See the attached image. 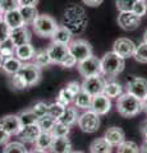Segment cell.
I'll list each match as a JSON object with an SVG mask.
<instances>
[{
    "label": "cell",
    "instance_id": "cell-5",
    "mask_svg": "<svg viewBox=\"0 0 147 153\" xmlns=\"http://www.w3.org/2000/svg\"><path fill=\"white\" fill-rule=\"evenodd\" d=\"M77 123L82 131L92 134L95 131H97V129L100 128V115L90 108L81 115Z\"/></svg>",
    "mask_w": 147,
    "mask_h": 153
},
{
    "label": "cell",
    "instance_id": "cell-55",
    "mask_svg": "<svg viewBox=\"0 0 147 153\" xmlns=\"http://www.w3.org/2000/svg\"><path fill=\"white\" fill-rule=\"evenodd\" d=\"M4 60H5V56H3L1 54H0V68H1L3 64H4Z\"/></svg>",
    "mask_w": 147,
    "mask_h": 153
},
{
    "label": "cell",
    "instance_id": "cell-8",
    "mask_svg": "<svg viewBox=\"0 0 147 153\" xmlns=\"http://www.w3.org/2000/svg\"><path fill=\"white\" fill-rule=\"evenodd\" d=\"M105 84H106V80L102 78L101 74H97V75H92V76L84 78L83 83H82V89L86 91L87 93H90L93 97V96L104 93Z\"/></svg>",
    "mask_w": 147,
    "mask_h": 153
},
{
    "label": "cell",
    "instance_id": "cell-26",
    "mask_svg": "<svg viewBox=\"0 0 147 153\" xmlns=\"http://www.w3.org/2000/svg\"><path fill=\"white\" fill-rule=\"evenodd\" d=\"M54 135L51 131H41V134L39 135V138L36 139L35 142V148H40V149H50L51 148V144L54 142Z\"/></svg>",
    "mask_w": 147,
    "mask_h": 153
},
{
    "label": "cell",
    "instance_id": "cell-19",
    "mask_svg": "<svg viewBox=\"0 0 147 153\" xmlns=\"http://www.w3.org/2000/svg\"><path fill=\"white\" fill-rule=\"evenodd\" d=\"M50 151L53 153H70L72 152V142L69 140L68 137H55Z\"/></svg>",
    "mask_w": 147,
    "mask_h": 153
},
{
    "label": "cell",
    "instance_id": "cell-32",
    "mask_svg": "<svg viewBox=\"0 0 147 153\" xmlns=\"http://www.w3.org/2000/svg\"><path fill=\"white\" fill-rule=\"evenodd\" d=\"M18 117H19V121L22 124V126L32 125V124H36L37 120H39L31 108L30 110H25V111H21L19 114H18Z\"/></svg>",
    "mask_w": 147,
    "mask_h": 153
},
{
    "label": "cell",
    "instance_id": "cell-35",
    "mask_svg": "<svg viewBox=\"0 0 147 153\" xmlns=\"http://www.w3.org/2000/svg\"><path fill=\"white\" fill-rule=\"evenodd\" d=\"M133 57L141 64H147V44L145 41L141 42V44L136 47Z\"/></svg>",
    "mask_w": 147,
    "mask_h": 153
},
{
    "label": "cell",
    "instance_id": "cell-23",
    "mask_svg": "<svg viewBox=\"0 0 147 153\" xmlns=\"http://www.w3.org/2000/svg\"><path fill=\"white\" fill-rule=\"evenodd\" d=\"M35 54H36V50H35V47L31 45V42L16 47V56L21 61H30V60H32L34 59V56H35Z\"/></svg>",
    "mask_w": 147,
    "mask_h": 153
},
{
    "label": "cell",
    "instance_id": "cell-44",
    "mask_svg": "<svg viewBox=\"0 0 147 153\" xmlns=\"http://www.w3.org/2000/svg\"><path fill=\"white\" fill-rule=\"evenodd\" d=\"M132 12H133L134 14H137L140 18H142L143 16L147 14V3L145 1V0H137V3H136V5H134Z\"/></svg>",
    "mask_w": 147,
    "mask_h": 153
},
{
    "label": "cell",
    "instance_id": "cell-31",
    "mask_svg": "<svg viewBox=\"0 0 147 153\" xmlns=\"http://www.w3.org/2000/svg\"><path fill=\"white\" fill-rule=\"evenodd\" d=\"M16 45L14 42L10 40V37L5 38L4 41L0 42V54L5 57H9V56H14L16 55Z\"/></svg>",
    "mask_w": 147,
    "mask_h": 153
},
{
    "label": "cell",
    "instance_id": "cell-17",
    "mask_svg": "<svg viewBox=\"0 0 147 153\" xmlns=\"http://www.w3.org/2000/svg\"><path fill=\"white\" fill-rule=\"evenodd\" d=\"M41 134V129L39 126V124H32V125H27V126H23L19 131V138L22 142H26V143H35L36 139L39 138V135Z\"/></svg>",
    "mask_w": 147,
    "mask_h": 153
},
{
    "label": "cell",
    "instance_id": "cell-56",
    "mask_svg": "<svg viewBox=\"0 0 147 153\" xmlns=\"http://www.w3.org/2000/svg\"><path fill=\"white\" fill-rule=\"evenodd\" d=\"M143 41L147 44V30H146V31H145V33H143Z\"/></svg>",
    "mask_w": 147,
    "mask_h": 153
},
{
    "label": "cell",
    "instance_id": "cell-36",
    "mask_svg": "<svg viewBox=\"0 0 147 153\" xmlns=\"http://www.w3.org/2000/svg\"><path fill=\"white\" fill-rule=\"evenodd\" d=\"M116 153H141L138 146L134 142H129V140H124L118 146Z\"/></svg>",
    "mask_w": 147,
    "mask_h": 153
},
{
    "label": "cell",
    "instance_id": "cell-18",
    "mask_svg": "<svg viewBox=\"0 0 147 153\" xmlns=\"http://www.w3.org/2000/svg\"><path fill=\"white\" fill-rule=\"evenodd\" d=\"M4 22L7 23V26L10 28V30H14V28H18V27H22V26H26L25 25V21L22 18V14L19 8L18 9H14V10L10 12H5L3 16Z\"/></svg>",
    "mask_w": 147,
    "mask_h": 153
},
{
    "label": "cell",
    "instance_id": "cell-2",
    "mask_svg": "<svg viewBox=\"0 0 147 153\" xmlns=\"http://www.w3.org/2000/svg\"><path fill=\"white\" fill-rule=\"evenodd\" d=\"M116 110L122 116L124 117H132L138 115L143 110V103L142 100L134 97L131 93H123L116 102Z\"/></svg>",
    "mask_w": 147,
    "mask_h": 153
},
{
    "label": "cell",
    "instance_id": "cell-40",
    "mask_svg": "<svg viewBox=\"0 0 147 153\" xmlns=\"http://www.w3.org/2000/svg\"><path fill=\"white\" fill-rule=\"evenodd\" d=\"M31 110L34 111V114L37 116V119H40V117H44L46 116V115H49V105L45 103V102H36L34 106L31 107Z\"/></svg>",
    "mask_w": 147,
    "mask_h": 153
},
{
    "label": "cell",
    "instance_id": "cell-54",
    "mask_svg": "<svg viewBox=\"0 0 147 153\" xmlns=\"http://www.w3.org/2000/svg\"><path fill=\"white\" fill-rule=\"evenodd\" d=\"M142 103H143V110L147 112V97L145 100H142Z\"/></svg>",
    "mask_w": 147,
    "mask_h": 153
},
{
    "label": "cell",
    "instance_id": "cell-59",
    "mask_svg": "<svg viewBox=\"0 0 147 153\" xmlns=\"http://www.w3.org/2000/svg\"><path fill=\"white\" fill-rule=\"evenodd\" d=\"M145 1H147V0H145Z\"/></svg>",
    "mask_w": 147,
    "mask_h": 153
},
{
    "label": "cell",
    "instance_id": "cell-21",
    "mask_svg": "<svg viewBox=\"0 0 147 153\" xmlns=\"http://www.w3.org/2000/svg\"><path fill=\"white\" fill-rule=\"evenodd\" d=\"M72 32H70L67 27H64L63 25L58 26V28L55 30V32L53 33V42H56V44H63V45H69L70 41H72Z\"/></svg>",
    "mask_w": 147,
    "mask_h": 153
},
{
    "label": "cell",
    "instance_id": "cell-53",
    "mask_svg": "<svg viewBox=\"0 0 147 153\" xmlns=\"http://www.w3.org/2000/svg\"><path fill=\"white\" fill-rule=\"evenodd\" d=\"M142 135H143L145 139H147V121L142 125Z\"/></svg>",
    "mask_w": 147,
    "mask_h": 153
},
{
    "label": "cell",
    "instance_id": "cell-11",
    "mask_svg": "<svg viewBox=\"0 0 147 153\" xmlns=\"http://www.w3.org/2000/svg\"><path fill=\"white\" fill-rule=\"evenodd\" d=\"M127 92L140 100H145L147 97V79L141 76L131 78L127 84Z\"/></svg>",
    "mask_w": 147,
    "mask_h": 153
},
{
    "label": "cell",
    "instance_id": "cell-39",
    "mask_svg": "<svg viewBox=\"0 0 147 153\" xmlns=\"http://www.w3.org/2000/svg\"><path fill=\"white\" fill-rule=\"evenodd\" d=\"M73 100H74V94L70 92V91L67 87H65V88H63L59 92L58 100H56V101L60 102V103H63L64 106H68V105H70V103L73 102Z\"/></svg>",
    "mask_w": 147,
    "mask_h": 153
},
{
    "label": "cell",
    "instance_id": "cell-34",
    "mask_svg": "<svg viewBox=\"0 0 147 153\" xmlns=\"http://www.w3.org/2000/svg\"><path fill=\"white\" fill-rule=\"evenodd\" d=\"M28 151L26 149V147L21 142H8L4 146L3 153H27Z\"/></svg>",
    "mask_w": 147,
    "mask_h": 153
},
{
    "label": "cell",
    "instance_id": "cell-1",
    "mask_svg": "<svg viewBox=\"0 0 147 153\" xmlns=\"http://www.w3.org/2000/svg\"><path fill=\"white\" fill-rule=\"evenodd\" d=\"M87 25H88V18L82 7L72 4L70 7L65 9L63 16V26L67 27L72 32L73 36L83 33L84 30L87 28Z\"/></svg>",
    "mask_w": 147,
    "mask_h": 153
},
{
    "label": "cell",
    "instance_id": "cell-41",
    "mask_svg": "<svg viewBox=\"0 0 147 153\" xmlns=\"http://www.w3.org/2000/svg\"><path fill=\"white\" fill-rule=\"evenodd\" d=\"M69 131H70V126L67 125V124H64V123H61V121L58 120L51 133H53V135H54V137H68Z\"/></svg>",
    "mask_w": 147,
    "mask_h": 153
},
{
    "label": "cell",
    "instance_id": "cell-38",
    "mask_svg": "<svg viewBox=\"0 0 147 153\" xmlns=\"http://www.w3.org/2000/svg\"><path fill=\"white\" fill-rule=\"evenodd\" d=\"M10 85H12V88L14 91H23V89H26L28 87L26 80L22 78L19 73L10 75Z\"/></svg>",
    "mask_w": 147,
    "mask_h": 153
},
{
    "label": "cell",
    "instance_id": "cell-47",
    "mask_svg": "<svg viewBox=\"0 0 147 153\" xmlns=\"http://www.w3.org/2000/svg\"><path fill=\"white\" fill-rule=\"evenodd\" d=\"M67 88L75 96L78 92H81V91H82V84L78 83L77 80H73V82H69V83L67 84Z\"/></svg>",
    "mask_w": 147,
    "mask_h": 153
},
{
    "label": "cell",
    "instance_id": "cell-58",
    "mask_svg": "<svg viewBox=\"0 0 147 153\" xmlns=\"http://www.w3.org/2000/svg\"><path fill=\"white\" fill-rule=\"evenodd\" d=\"M70 153H84V152H81V151H74V152H70Z\"/></svg>",
    "mask_w": 147,
    "mask_h": 153
},
{
    "label": "cell",
    "instance_id": "cell-43",
    "mask_svg": "<svg viewBox=\"0 0 147 153\" xmlns=\"http://www.w3.org/2000/svg\"><path fill=\"white\" fill-rule=\"evenodd\" d=\"M18 8H19V1L18 0H0V9L3 10V13L10 12Z\"/></svg>",
    "mask_w": 147,
    "mask_h": 153
},
{
    "label": "cell",
    "instance_id": "cell-7",
    "mask_svg": "<svg viewBox=\"0 0 147 153\" xmlns=\"http://www.w3.org/2000/svg\"><path fill=\"white\" fill-rule=\"evenodd\" d=\"M78 71L83 78L101 74V59L96 56H90L78 63Z\"/></svg>",
    "mask_w": 147,
    "mask_h": 153
},
{
    "label": "cell",
    "instance_id": "cell-16",
    "mask_svg": "<svg viewBox=\"0 0 147 153\" xmlns=\"http://www.w3.org/2000/svg\"><path fill=\"white\" fill-rule=\"evenodd\" d=\"M0 124L10 135H18L21 129L23 128L18 115H7V116L0 119Z\"/></svg>",
    "mask_w": 147,
    "mask_h": 153
},
{
    "label": "cell",
    "instance_id": "cell-33",
    "mask_svg": "<svg viewBox=\"0 0 147 153\" xmlns=\"http://www.w3.org/2000/svg\"><path fill=\"white\" fill-rule=\"evenodd\" d=\"M56 121L58 120H55V119L51 117L50 115H46L44 117H40L39 120H37V124H39L41 131H53Z\"/></svg>",
    "mask_w": 147,
    "mask_h": 153
},
{
    "label": "cell",
    "instance_id": "cell-49",
    "mask_svg": "<svg viewBox=\"0 0 147 153\" xmlns=\"http://www.w3.org/2000/svg\"><path fill=\"white\" fill-rule=\"evenodd\" d=\"M19 7H36L39 4V0H18Z\"/></svg>",
    "mask_w": 147,
    "mask_h": 153
},
{
    "label": "cell",
    "instance_id": "cell-48",
    "mask_svg": "<svg viewBox=\"0 0 147 153\" xmlns=\"http://www.w3.org/2000/svg\"><path fill=\"white\" fill-rule=\"evenodd\" d=\"M9 138H10V134H9L5 129L3 128L1 124H0V146H5L9 142Z\"/></svg>",
    "mask_w": 147,
    "mask_h": 153
},
{
    "label": "cell",
    "instance_id": "cell-12",
    "mask_svg": "<svg viewBox=\"0 0 147 153\" xmlns=\"http://www.w3.org/2000/svg\"><path fill=\"white\" fill-rule=\"evenodd\" d=\"M118 25L124 31H134L141 25V18L133 12H120L118 16Z\"/></svg>",
    "mask_w": 147,
    "mask_h": 153
},
{
    "label": "cell",
    "instance_id": "cell-50",
    "mask_svg": "<svg viewBox=\"0 0 147 153\" xmlns=\"http://www.w3.org/2000/svg\"><path fill=\"white\" fill-rule=\"evenodd\" d=\"M104 0H82V3L87 7H98L101 5Z\"/></svg>",
    "mask_w": 147,
    "mask_h": 153
},
{
    "label": "cell",
    "instance_id": "cell-10",
    "mask_svg": "<svg viewBox=\"0 0 147 153\" xmlns=\"http://www.w3.org/2000/svg\"><path fill=\"white\" fill-rule=\"evenodd\" d=\"M136 47H137V45L132 40L125 38V37H120L114 42L113 51L119 56H122L123 59H127V57H132L134 55Z\"/></svg>",
    "mask_w": 147,
    "mask_h": 153
},
{
    "label": "cell",
    "instance_id": "cell-9",
    "mask_svg": "<svg viewBox=\"0 0 147 153\" xmlns=\"http://www.w3.org/2000/svg\"><path fill=\"white\" fill-rule=\"evenodd\" d=\"M21 74V76L26 80V83L28 87L35 85L40 82L41 79V68H39L34 63H26L22 65L21 70L18 71Z\"/></svg>",
    "mask_w": 147,
    "mask_h": 153
},
{
    "label": "cell",
    "instance_id": "cell-37",
    "mask_svg": "<svg viewBox=\"0 0 147 153\" xmlns=\"http://www.w3.org/2000/svg\"><path fill=\"white\" fill-rule=\"evenodd\" d=\"M65 108H67V106H64L63 103H60V102L56 101L54 103L49 105V115L51 117H54L55 120H59V119L63 116Z\"/></svg>",
    "mask_w": 147,
    "mask_h": 153
},
{
    "label": "cell",
    "instance_id": "cell-52",
    "mask_svg": "<svg viewBox=\"0 0 147 153\" xmlns=\"http://www.w3.org/2000/svg\"><path fill=\"white\" fill-rule=\"evenodd\" d=\"M27 153H49V152L45 151V149H40V148H34V149L28 151Z\"/></svg>",
    "mask_w": 147,
    "mask_h": 153
},
{
    "label": "cell",
    "instance_id": "cell-24",
    "mask_svg": "<svg viewBox=\"0 0 147 153\" xmlns=\"http://www.w3.org/2000/svg\"><path fill=\"white\" fill-rule=\"evenodd\" d=\"M73 103L75 107H79L83 110H90L91 108V103H92V96L82 89L81 92H78L74 96Z\"/></svg>",
    "mask_w": 147,
    "mask_h": 153
},
{
    "label": "cell",
    "instance_id": "cell-4",
    "mask_svg": "<svg viewBox=\"0 0 147 153\" xmlns=\"http://www.w3.org/2000/svg\"><path fill=\"white\" fill-rule=\"evenodd\" d=\"M32 28L37 36L40 37H51L55 30L58 28V23L51 16L40 14L36 21L32 23Z\"/></svg>",
    "mask_w": 147,
    "mask_h": 153
},
{
    "label": "cell",
    "instance_id": "cell-13",
    "mask_svg": "<svg viewBox=\"0 0 147 153\" xmlns=\"http://www.w3.org/2000/svg\"><path fill=\"white\" fill-rule=\"evenodd\" d=\"M47 52H49L51 63L60 65V63L64 60V57L69 54V47H68V45L53 42V44L47 47Z\"/></svg>",
    "mask_w": 147,
    "mask_h": 153
},
{
    "label": "cell",
    "instance_id": "cell-22",
    "mask_svg": "<svg viewBox=\"0 0 147 153\" xmlns=\"http://www.w3.org/2000/svg\"><path fill=\"white\" fill-rule=\"evenodd\" d=\"M22 65H23V61H21L16 55H14V56L5 57V60H4V64H3V66H1V69L5 71L7 74L13 75V74H17L18 71L21 70Z\"/></svg>",
    "mask_w": 147,
    "mask_h": 153
},
{
    "label": "cell",
    "instance_id": "cell-30",
    "mask_svg": "<svg viewBox=\"0 0 147 153\" xmlns=\"http://www.w3.org/2000/svg\"><path fill=\"white\" fill-rule=\"evenodd\" d=\"M34 64H36L39 68H45V66L53 64L51 63V59L49 56V52L47 50H40V51H36V54L34 56Z\"/></svg>",
    "mask_w": 147,
    "mask_h": 153
},
{
    "label": "cell",
    "instance_id": "cell-57",
    "mask_svg": "<svg viewBox=\"0 0 147 153\" xmlns=\"http://www.w3.org/2000/svg\"><path fill=\"white\" fill-rule=\"evenodd\" d=\"M3 16H4V13H3V10H1V9H0V19L3 18Z\"/></svg>",
    "mask_w": 147,
    "mask_h": 153
},
{
    "label": "cell",
    "instance_id": "cell-3",
    "mask_svg": "<svg viewBox=\"0 0 147 153\" xmlns=\"http://www.w3.org/2000/svg\"><path fill=\"white\" fill-rule=\"evenodd\" d=\"M125 61L114 51L106 52L101 59V74L105 76H115L124 70Z\"/></svg>",
    "mask_w": 147,
    "mask_h": 153
},
{
    "label": "cell",
    "instance_id": "cell-20",
    "mask_svg": "<svg viewBox=\"0 0 147 153\" xmlns=\"http://www.w3.org/2000/svg\"><path fill=\"white\" fill-rule=\"evenodd\" d=\"M104 138L110 143L113 146H119L120 143H123L125 140V134L124 130L120 128H116V126H113V128H109L107 130L105 131V135Z\"/></svg>",
    "mask_w": 147,
    "mask_h": 153
},
{
    "label": "cell",
    "instance_id": "cell-45",
    "mask_svg": "<svg viewBox=\"0 0 147 153\" xmlns=\"http://www.w3.org/2000/svg\"><path fill=\"white\" fill-rule=\"evenodd\" d=\"M77 63H78L77 59H75V57L69 52V54L64 57V60L60 63V65L63 66V68H68L69 69V68H73V66L77 65Z\"/></svg>",
    "mask_w": 147,
    "mask_h": 153
},
{
    "label": "cell",
    "instance_id": "cell-14",
    "mask_svg": "<svg viewBox=\"0 0 147 153\" xmlns=\"http://www.w3.org/2000/svg\"><path fill=\"white\" fill-rule=\"evenodd\" d=\"M111 108V101L106 94H97L92 97V103H91V110L98 115H106Z\"/></svg>",
    "mask_w": 147,
    "mask_h": 153
},
{
    "label": "cell",
    "instance_id": "cell-6",
    "mask_svg": "<svg viewBox=\"0 0 147 153\" xmlns=\"http://www.w3.org/2000/svg\"><path fill=\"white\" fill-rule=\"evenodd\" d=\"M69 52L72 54L77 61H83L84 59L92 56V46L88 41L83 40V38H77V40H72L70 44L68 45Z\"/></svg>",
    "mask_w": 147,
    "mask_h": 153
},
{
    "label": "cell",
    "instance_id": "cell-42",
    "mask_svg": "<svg viewBox=\"0 0 147 153\" xmlns=\"http://www.w3.org/2000/svg\"><path fill=\"white\" fill-rule=\"evenodd\" d=\"M137 0H116V8L119 12H132Z\"/></svg>",
    "mask_w": 147,
    "mask_h": 153
},
{
    "label": "cell",
    "instance_id": "cell-28",
    "mask_svg": "<svg viewBox=\"0 0 147 153\" xmlns=\"http://www.w3.org/2000/svg\"><path fill=\"white\" fill-rule=\"evenodd\" d=\"M104 94H106L109 98H119L123 94V88L119 83L116 82H106L105 89H104Z\"/></svg>",
    "mask_w": 147,
    "mask_h": 153
},
{
    "label": "cell",
    "instance_id": "cell-51",
    "mask_svg": "<svg viewBox=\"0 0 147 153\" xmlns=\"http://www.w3.org/2000/svg\"><path fill=\"white\" fill-rule=\"evenodd\" d=\"M140 151H141V153H147V139H145L143 143L141 144Z\"/></svg>",
    "mask_w": 147,
    "mask_h": 153
},
{
    "label": "cell",
    "instance_id": "cell-29",
    "mask_svg": "<svg viewBox=\"0 0 147 153\" xmlns=\"http://www.w3.org/2000/svg\"><path fill=\"white\" fill-rule=\"evenodd\" d=\"M78 117H79V115L77 112V108L75 107H67L64 114H63V116L59 119V121L67 124V125H69V126H72L73 124H75L78 121Z\"/></svg>",
    "mask_w": 147,
    "mask_h": 153
},
{
    "label": "cell",
    "instance_id": "cell-15",
    "mask_svg": "<svg viewBox=\"0 0 147 153\" xmlns=\"http://www.w3.org/2000/svg\"><path fill=\"white\" fill-rule=\"evenodd\" d=\"M9 37L10 40L14 42L16 46H21L31 42V32L27 28V26H22L18 28H14V30H10V33H9Z\"/></svg>",
    "mask_w": 147,
    "mask_h": 153
},
{
    "label": "cell",
    "instance_id": "cell-25",
    "mask_svg": "<svg viewBox=\"0 0 147 153\" xmlns=\"http://www.w3.org/2000/svg\"><path fill=\"white\" fill-rule=\"evenodd\" d=\"M91 153H111L113 144H110L105 138H97L90 146Z\"/></svg>",
    "mask_w": 147,
    "mask_h": 153
},
{
    "label": "cell",
    "instance_id": "cell-27",
    "mask_svg": "<svg viewBox=\"0 0 147 153\" xmlns=\"http://www.w3.org/2000/svg\"><path fill=\"white\" fill-rule=\"evenodd\" d=\"M19 10H21L22 18H23V21H25L26 26L32 25V23L36 21V18L40 16L36 7H19Z\"/></svg>",
    "mask_w": 147,
    "mask_h": 153
},
{
    "label": "cell",
    "instance_id": "cell-46",
    "mask_svg": "<svg viewBox=\"0 0 147 153\" xmlns=\"http://www.w3.org/2000/svg\"><path fill=\"white\" fill-rule=\"evenodd\" d=\"M9 33H10V28L7 26V23L4 22V19H0V42L4 41L5 38L9 37Z\"/></svg>",
    "mask_w": 147,
    "mask_h": 153
}]
</instances>
